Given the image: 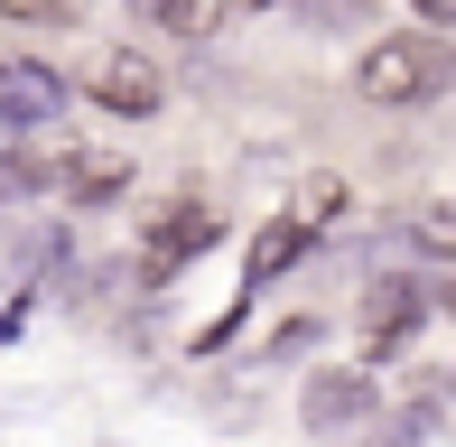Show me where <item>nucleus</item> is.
Listing matches in <instances>:
<instances>
[{
	"label": "nucleus",
	"instance_id": "f257e3e1",
	"mask_svg": "<svg viewBox=\"0 0 456 447\" xmlns=\"http://www.w3.org/2000/svg\"><path fill=\"white\" fill-rule=\"evenodd\" d=\"M447 85H456V47L438 28H391V37H372L354 56V93L382 103V112H419V103H438Z\"/></svg>",
	"mask_w": 456,
	"mask_h": 447
},
{
	"label": "nucleus",
	"instance_id": "f03ea898",
	"mask_svg": "<svg viewBox=\"0 0 456 447\" xmlns=\"http://www.w3.org/2000/svg\"><path fill=\"white\" fill-rule=\"evenodd\" d=\"M372 410H382V392H372V373H354V363H317V373H307V392H298V419H307L317 438L363 429Z\"/></svg>",
	"mask_w": 456,
	"mask_h": 447
},
{
	"label": "nucleus",
	"instance_id": "7ed1b4c3",
	"mask_svg": "<svg viewBox=\"0 0 456 447\" xmlns=\"http://www.w3.org/2000/svg\"><path fill=\"white\" fill-rule=\"evenodd\" d=\"M85 93H94L102 112H121V121H150L159 103H168V75H159L140 47H102L94 75H85Z\"/></svg>",
	"mask_w": 456,
	"mask_h": 447
},
{
	"label": "nucleus",
	"instance_id": "20e7f679",
	"mask_svg": "<svg viewBox=\"0 0 456 447\" xmlns=\"http://www.w3.org/2000/svg\"><path fill=\"white\" fill-rule=\"evenodd\" d=\"M205 242H215V206H205V196H177V206L150 224V252H140V280L159 289L168 271H186V261L205 252Z\"/></svg>",
	"mask_w": 456,
	"mask_h": 447
},
{
	"label": "nucleus",
	"instance_id": "39448f33",
	"mask_svg": "<svg viewBox=\"0 0 456 447\" xmlns=\"http://www.w3.org/2000/svg\"><path fill=\"white\" fill-rule=\"evenodd\" d=\"M56 112H66V75L37 56H10L0 66V131H47Z\"/></svg>",
	"mask_w": 456,
	"mask_h": 447
},
{
	"label": "nucleus",
	"instance_id": "423d86ee",
	"mask_svg": "<svg viewBox=\"0 0 456 447\" xmlns=\"http://www.w3.org/2000/svg\"><path fill=\"white\" fill-rule=\"evenodd\" d=\"M419 317H428V289H419V280H372V289H363V345H372V354L410 345Z\"/></svg>",
	"mask_w": 456,
	"mask_h": 447
},
{
	"label": "nucleus",
	"instance_id": "0eeeda50",
	"mask_svg": "<svg viewBox=\"0 0 456 447\" xmlns=\"http://www.w3.org/2000/svg\"><path fill=\"white\" fill-rule=\"evenodd\" d=\"M307 242H317V233H307L298 215L261 224V233H252V252H242V298H252V289H271V280L289 271V261H307Z\"/></svg>",
	"mask_w": 456,
	"mask_h": 447
},
{
	"label": "nucleus",
	"instance_id": "6e6552de",
	"mask_svg": "<svg viewBox=\"0 0 456 447\" xmlns=\"http://www.w3.org/2000/svg\"><path fill=\"white\" fill-rule=\"evenodd\" d=\"M410 242H419V252H438V261H456V196H428V206L410 215Z\"/></svg>",
	"mask_w": 456,
	"mask_h": 447
},
{
	"label": "nucleus",
	"instance_id": "1a4fd4ad",
	"mask_svg": "<svg viewBox=\"0 0 456 447\" xmlns=\"http://www.w3.org/2000/svg\"><path fill=\"white\" fill-rule=\"evenodd\" d=\"M224 10H233V0H159V28L168 37H215Z\"/></svg>",
	"mask_w": 456,
	"mask_h": 447
},
{
	"label": "nucleus",
	"instance_id": "9d476101",
	"mask_svg": "<svg viewBox=\"0 0 456 447\" xmlns=\"http://www.w3.org/2000/svg\"><path fill=\"white\" fill-rule=\"evenodd\" d=\"M289 215H298L307 233H317V224H336V215H345V177H307V187H298V206H289Z\"/></svg>",
	"mask_w": 456,
	"mask_h": 447
},
{
	"label": "nucleus",
	"instance_id": "9b49d317",
	"mask_svg": "<svg viewBox=\"0 0 456 447\" xmlns=\"http://www.w3.org/2000/svg\"><path fill=\"white\" fill-rule=\"evenodd\" d=\"M121 177H131L121 158H85V150H75V168H66V196H85V206H94V196H112Z\"/></svg>",
	"mask_w": 456,
	"mask_h": 447
},
{
	"label": "nucleus",
	"instance_id": "f8f14e48",
	"mask_svg": "<svg viewBox=\"0 0 456 447\" xmlns=\"http://www.w3.org/2000/svg\"><path fill=\"white\" fill-rule=\"evenodd\" d=\"M75 10L85 0H0V19H19V28H66Z\"/></svg>",
	"mask_w": 456,
	"mask_h": 447
},
{
	"label": "nucleus",
	"instance_id": "ddd939ff",
	"mask_svg": "<svg viewBox=\"0 0 456 447\" xmlns=\"http://www.w3.org/2000/svg\"><path fill=\"white\" fill-rule=\"evenodd\" d=\"M363 10H372V0H307V19H317V28H354Z\"/></svg>",
	"mask_w": 456,
	"mask_h": 447
},
{
	"label": "nucleus",
	"instance_id": "4468645a",
	"mask_svg": "<svg viewBox=\"0 0 456 447\" xmlns=\"http://www.w3.org/2000/svg\"><path fill=\"white\" fill-rule=\"evenodd\" d=\"M410 10H419V28H438V37L456 28V0H410Z\"/></svg>",
	"mask_w": 456,
	"mask_h": 447
},
{
	"label": "nucleus",
	"instance_id": "2eb2a0df",
	"mask_svg": "<svg viewBox=\"0 0 456 447\" xmlns=\"http://www.w3.org/2000/svg\"><path fill=\"white\" fill-rule=\"evenodd\" d=\"M372 447H419V419H401V429H382Z\"/></svg>",
	"mask_w": 456,
	"mask_h": 447
},
{
	"label": "nucleus",
	"instance_id": "dca6fc26",
	"mask_svg": "<svg viewBox=\"0 0 456 447\" xmlns=\"http://www.w3.org/2000/svg\"><path fill=\"white\" fill-rule=\"evenodd\" d=\"M438 308H447V317H456V280H447V289H438Z\"/></svg>",
	"mask_w": 456,
	"mask_h": 447
},
{
	"label": "nucleus",
	"instance_id": "f3484780",
	"mask_svg": "<svg viewBox=\"0 0 456 447\" xmlns=\"http://www.w3.org/2000/svg\"><path fill=\"white\" fill-rule=\"evenodd\" d=\"M233 10H280V0H233Z\"/></svg>",
	"mask_w": 456,
	"mask_h": 447
},
{
	"label": "nucleus",
	"instance_id": "a211bd4d",
	"mask_svg": "<svg viewBox=\"0 0 456 447\" xmlns=\"http://www.w3.org/2000/svg\"><path fill=\"white\" fill-rule=\"evenodd\" d=\"M131 10H150V19H159V0H131Z\"/></svg>",
	"mask_w": 456,
	"mask_h": 447
}]
</instances>
